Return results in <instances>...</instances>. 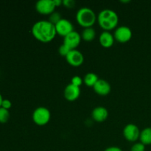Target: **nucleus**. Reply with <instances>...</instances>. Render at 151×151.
<instances>
[{"instance_id": "obj_12", "label": "nucleus", "mask_w": 151, "mask_h": 151, "mask_svg": "<svg viewBox=\"0 0 151 151\" xmlns=\"http://www.w3.org/2000/svg\"><path fill=\"white\" fill-rule=\"evenodd\" d=\"M93 88L94 91L100 96L108 95L111 90L110 83L103 79H99L95 85L93 86Z\"/></svg>"}, {"instance_id": "obj_13", "label": "nucleus", "mask_w": 151, "mask_h": 151, "mask_svg": "<svg viewBox=\"0 0 151 151\" xmlns=\"http://www.w3.org/2000/svg\"><path fill=\"white\" fill-rule=\"evenodd\" d=\"M109 116V111L103 106H97L91 112V118L97 122H102L106 120Z\"/></svg>"}, {"instance_id": "obj_24", "label": "nucleus", "mask_w": 151, "mask_h": 151, "mask_svg": "<svg viewBox=\"0 0 151 151\" xmlns=\"http://www.w3.org/2000/svg\"><path fill=\"white\" fill-rule=\"evenodd\" d=\"M11 106H12V103L10 100H7V99L3 100L2 103H1V108L7 109V110H9V109L11 108Z\"/></svg>"}, {"instance_id": "obj_21", "label": "nucleus", "mask_w": 151, "mask_h": 151, "mask_svg": "<svg viewBox=\"0 0 151 151\" xmlns=\"http://www.w3.org/2000/svg\"><path fill=\"white\" fill-rule=\"evenodd\" d=\"M131 151H145V145L142 142H136L131 147Z\"/></svg>"}, {"instance_id": "obj_14", "label": "nucleus", "mask_w": 151, "mask_h": 151, "mask_svg": "<svg viewBox=\"0 0 151 151\" xmlns=\"http://www.w3.org/2000/svg\"><path fill=\"white\" fill-rule=\"evenodd\" d=\"M114 36L113 34L111 33L110 31H103L99 37L100 45L105 48L111 47L114 43Z\"/></svg>"}, {"instance_id": "obj_6", "label": "nucleus", "mask_w": 151, "mask_h": 151, "mask_svg": "<svg viewBox=\"0 0 151 151\" xmlns=\"http://www.w3.org/2000/svg\"><path fill=\"white\" fill-rule=\"evenodd\" d=\"M55 7L53 0H39L35 4V10L41 15L52 14Z\"/></svg>"}, {"instance_id": "obj_3", "label": "nucleus", "mask_w": 151, "mask_h": 151, "mask_svg": "<svg viewBox=\"0 0 151 151\" xmlns=\"http://www.w3.org/2000/svg\"><path fill=\"white\" fill-rule=\"evenodd\" d=\"M97 18L94 10L89 7H81L76 13L77 22L84 28L92 27L97 21Z\"/></svg>"}, {"instance_id": "obj_22", "label": "nucleus", "mask_w": 151, "mask_h": 151, "mask_svg": "<svg viewBox=\"0 0 151 151\" xmlns=\"http://www.w3.org/2000/svg\"><path fill=\"white\" fill-rule=\"evenodd\" d=\"M83 83V80L80 76H78V75L74 76L73 78H72V80H71V83H72V85L75 86L80 87L82 85Z\"/></svg>"}, {"instance_id": "obj_18", "label": "nucleus", "mask_w": 151, "mask_h": 151, "mask_svg": "<svg viewBox=\"0 0 151 151\" xmlns=\"http://www.w3.org/2000/svg\"><path fill=\"white\" fill-rule=\"evenodd\" d=\"M10 118V112L8 110L0 108V123H6Z\"/></svg>"}, {"instance_id": "obj_17", "label": "nucleus", "mask_w": 151, "mask_h": 151, "mask_svg": "<svg viewBox=\"0 0 151 151\" xmlns=\"http://www.w3.org/2000/svg\"><path fill=\"white\" fill-rule=\"evenodd\" d=\"M98 76L96 74L93 73V72H89L84 76L83 83L87 86L93 87L98 81Z\"/></svg>"}, {"instance_id": "obj_1", "label": "nucleus", "mask_w": 151, "mask_h": 151, "mask_svg": "<svg viewBox=\"0 0 151 151\" xmlns=\"http://www.w3.org/2000/svg\"><path fill=\"white\" fill-rule=\"evenodd\" d=\"M31 32L35 39L42 43L50 42L57 35L55 25L47 20L35 22L32 25Z\"/></svg>"}, {"instance_id": "obj_15", "label": "nucleus", "mask_w": 151, "mask_h": 151, "mask_svg": "<svg viewBox=\"0 0 151 151\" xmlns=\"http://www.w3.org/2000/svg\"><path fill=\"white\" fill-rule=\"evenodd\" d=\"M140 142L144 144L145 145H151V128H146L143 129L140 133L139 136Z\"/></svg>"}, {"instance_id": "obj_10", "label": "nucleus", "mask_w": 151, "mask_h": 151, "mask_svg": "<svg viewBox=\"0 0 151 151\" xmlns=\"http://www.w3.org/2000/svg\"><path fill=\"white\" fill-rule=\"evenodd\" d=\"M66 61L69 65L75 67L81 66L84 61L83 55L78 50H72L66 57Z\"/></svg>"}, {"instance_id": "obj_16", "label": "nucleus", "mask_w": 151, "mask_h": 151, "mask_svg": "<svg viewBox=\"0 0 151 151\" xmlns=\"http://www.w3.org/2000/svg\"><path fill=\"white\" fill-rule=\"evenodd\" d=\"M96 36V32L94 30V28L92 27H88L84 28L83 30L82 33H81V38L86 41H91L92 40L94 39Z\"/></svg>"}, {"instance_id": "obj_4", "label": "nucleus", "mask_w": 151, "mask_h": 151, "mask_svg": "<svg viewBox=\"0 0 151 151\" xmlns=\"http://www.w3.org/2000/svg\"><path fill=\"white\" fill-rule=\"evenodd\" d=\"M32 118L33 122L37 125L44 126L50 122L51 114L48 109L44 106H40L34 110Z\"/></svg>"}, {"instance_id": "obj_28", "label": "nucleus", "mask_w": 151, "mask_h": 151, "mask_svg": "<svg viewBox=\"0 0 151 151\" xmlns=\"http://www.w3.org/2000/svg\"><path fill=\"white\" fill-rule=\"evenodd\" d=\"M122 2L125 3V2H130V1H122Z\"/></svg>"}, {"instance_id": "obj_2", "label": "nucleus", "mask_w": 151, "mask_h": 151, "mask_svg": "<svg viewBox=\"0 0 151 151\" xmlns=\"http://www.w3.org/2000/svg\"><path fill=\"white\" fill-rule=\"evenodd\" d=\"M97 21L99 25L104 31H110L115 29L119 23V17L114 10L104 9L98 14Z\"/></svg>"}, {"instance_id": "obj_11", "label": "nucleus", "mask_w": 151, "mask_h": 151, "mask_svg": "<svg viewBox=\"0 0 151 151\" xmlns=\"http://www.w3.org/2000/svg\"><path fill=\"white\" fill-rule=\"evenodd\" d=\"M81 94V88L80 87L75 86L72 83L69 84L66 86L63 91V95L66 100L68 101L73 102L76 100Z\"/></svg>"}, {"instance_id": "obj_27", "label": "nucleus", "mask_w": 151, "mask_h": 151, "mask_svg": "<svg viewBox=\"0 0 151 151\" xmlns=\"http://www.w3.org/2000/svg\"><path fill=\"white\" fill-rule=\"evenodd\" d=\"M4 99L2 98V96H1V94H0V108L1 107V103H2V101Z\"/></svg>"}, {"instance_id": "obj_9", "label": "nucleus", "mask_w": 151, "mask_h": 151, "mask_svg": "<svg viewBox=\"0 0 151 151\" xmlns=\"http://www.w3.org/2000/svg\"><path fill=\"white\" fill-rule=\"evenodd\" d=\"M81 35L76 31H72L63 38V43L71 50H76L81 41Z\"/></svg>"}, {"instance_id": "obj_7", "label": "nucleus", "mask_w": 151, "mask_h": 151, "mask_svg": "<svg viewBox=\"0 0 151 151\" xmlns=\"http://www.w3.org/2000/svg\"><path fill=\"white\" fill-rule=\"evenodd\" d=\"M141 131L135 124L130 123L125 126L123 129V136L125 139L129 142H136L139 139Z\"/></svg>"}, {"instance_id": "obj_23", "label": "nucleus", "mask_w": 151, "mask_h": 151, "mask_svg": "<svg viewBox=\"0 0 151 151\" xmlns=\"http://www.w3.org/2000/svg\"><path fill=\"white\" fill-rule=\"evenodd\" d=\"M63 4L67 8H72L75 7V1L74 0H63Z\"/></svg>"}, {"instance_id": "obj_25", "label": "nucleus", "mask_w": 151, "mask_h": 151, "mask_svg": "<svg viewBox=\"0 0 151 151\" xmlns=\"http://www.w3.org/2000/svg\"><path fill=\"white\" fill-rule=\"evenodd\" d=\"M104 151H122V149L116 146H111V147H109L106 149Z\"/></svg>"}, {"instance_id": "obj_20", "label": "nucleus", "mask_w": 151, "mask_h": 151, "mask_svg": "<svg viewBox=\"0 0 151 151\" xmlns=\"http://www.w3.org/2000/svg\"><path fill=\"white\" fill-rule=\"evenodd\" d=\"M70 51H71L70 49H69L67 46L65 45L64 44H61L58 49L59 54H60L61 56H64V57H66V55L69 54V52Z\"/></svg>"}, {"instance_id": "obj_26", "label": "nucleus", "mask_w": 151, "mask_h": 151, "mask_svg": "<svg viewBox=\"0 0 151 151\" xmlns=\"http://www.w3.org/2000/svg\"><path fill=\"white\" fill-rule=\"evenodd\" d=\"M54 1V4L55 5V7H58L60 6L61 4H63V1L62 0H53Z\"/></svg>"}, {"instance_id": "obj_19", "label": "nucleus", "mask_w": 151, "mask_h": 151, "mask_svg": "<svg viewBox=\"0 0 151 151\" xmlns=\"http://www.w3.org/2000/svg\"><path fill=\"white\" fill-rule=\"evenodd\" d=\"M62 19L61 15L60 13H59L58 12H53L52 14L50 15V19H49V22H51L52 24H53L54 25H55L58 22H60Z\"/></svg>"}, {"instance_id": "obj_5", "label": "nucleus", "mask_w": 151, "mask_h": 151, "mask_svg": "<svg viewBox=\"0 0 151 151\" xmlns=\"http://www.w3.org/2000/svg\"><path fill=\"white\" fill-rule=\"evenodd\" d=\"M115 40L119 43H127L132 38V31L127 26H120L116 28L114 34Z\"/></svg>"}, {"instance_id": "obj_8", "label": "nucleus", "mask_w": 151, "mask_h": 151, "mask_svg": "<svg viewBox=\"0 0 151 151\" xmlns=\"http://www.w3.org/2000/svg\"><path fill=\"white\" fill-rule=\"evenodd\" d=\"M55 29L57 34L64 38L66 35L74 31V26L72 22L66 19H62L55 25Z\"/></svg>"}]
</instances>
